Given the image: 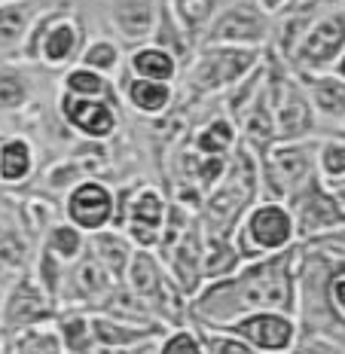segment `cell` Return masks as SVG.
<instances>
[{
	"label": "cell",
	"mask_w": 345,
	"mask_h": 354,
	"mask_svg": "<svg viewBox=\"0 0 345 354\" xmlns=\"http://www.w3.org/2000/svg\"><path fill=\"white\" fill-rule=\"evenodd\" d=\"M299 254L297 245L263 260L241 263L239 272L208 281L189 299V312L205 330H217L248 312H299Z\"/></svg>",
	"instance_id": "cell-1"
},
{
	"label": "cell",
	"mask_w": 345,
	"mask_h": 354,
	"mask_svg": "<svg viewBox=\"0 0 345 354\" xmlns=\"http://www.w3.org/2000/svg\"><path fill=\"white\" fill-rule=\"evenodd\" d=\"M260 189V162L251 144L239 141L226 159L223 174L208 189L205 198V235H232L236 223L251 205Z\"/></svg>",
	"instance_id": "cell-2"
},
{
	"label": "cell",
	"mask_w": 345,
	"mask_h": 354,
	"mask_svg": "<svg viewBox=\"0 0 345 354\" xmlns=\"http://www.w3.org/2000/svg\"><path fill=\"white\" fill-rule=\"evenodd\" d=\"M232 241H236L245 263L263 260V257L281 254V250L299 245L290 208L284 202H275V198L254 202L251 208L241 214V220L232 230Z\"/></svg>",
	"instance_id": "cell-3"
},
{
	"label": "cell",
	"mask_w": 345,
	"mask_h": 354,
	"mask_svg": "<svg viewBox=\"0 0 345 354\" xmlns=\"http://www.w3.org/2000/svg\"><path fill=\"white\" fill-rule=\"evenodd\" d=\"M257 162L260 180L269 187V198L288 202V196L318 174V141H275L257 153Z\"/></svg>",
	"instance_id": "cell-4"
},
{
	"label": "cell",
	"mask_w": 345,
	"mask_h": 354,
	"mask_svg": "<svg viewBox=\"0 0 345 354\" xmlns=\"http://www.w3.org/2000/svg\"><path fill=\"white\" fill-rule=\"evenodd\" d=\"M266 58V49L260 46H220V43H202V49L193 58L189 68V86L199 95H214L257 71Z\"/></svg>",
	"instance_id": "cell-5"
},
{
	"label": "cell",
	"mask_w": 345,
	"mask_h": 354,
	"mask_svg": "<svg viewBox=\"0 0 345 354\" xmlns=\"http://www.w3.org/2000/svg\"><path fill=\"white\" fill-rule=\"evenodd\" d=\"M345 49V6H330L318 12L306 34L299 37L297 49L290 53L293 73H330L336 58Z\"/></svg>",
	"instance_id": "cell-6"
},
{
	"label": "cell",
	"mask_w": 345,
	"mask_h": 354,
	"mask_svg": "<svg viewBox=\"0 0 345 354\" xmlns=\"http://www.w3.org/2000/svg\"><path fill=\"white\" fill-rule=\"evenodd\" d=\"M168 202L156 187H138L129 193H116L113 226L129 235V241L141 250H153L159 245V235L165 226Z\"/></svg>",
	"instance_id": "cell-7"
},
{
	"label": "cell",
	"mask_w": 345,
	"mask_h": 354,
	"mask_svg": "<svg viewBox=\"0 0 345 354\" xmlns=\"http://www.w3.org/2000/svg\"><path fill=\"white\" fill-rule=\"evenodd\" d=\"M214 333H230L263 354H293L299 345V321L288 312H248L230 324H220Z\"/></svg>",
	"instance_id": "cell-8"
},
{
	"label": "cell",
	"mask_w": 345,
	"mask_h": 354,
	"mask_svg": "<svg viewBox=\"0 0 345 354\" xmlns=\"http://www.w3.org/2000/svg\"><path fill=\"white\" fill-rule=\"evenodd\" d=\"M257 0H236V3L217 10L211 19L202 43H220V46H260L266 49L272 37V21Z\"/></svg>",
	"instance_id": "cell-9"
},
{
	"label": "cell",
	"mask_w": 345,
	"mask_h": 354,
	"mask_svg": "<svg viewBox=\"0 0 345 354\" xmlns=\"http://www.w3.org/2000/svg\"><path fill=\"white\" fill-rule=\"evenodd\" d=\"M122 281H126L129 290L144 302L150 315H165V318H178L180 315L178 297H183V293L174 287V281L165 272V266L159 263L150 250L135 248V257H131Z\"/></svg>",
	"instance_id": "cell-10"
},
{
	"label": "cell",
	"mask_w": 345,
	"mask_h": 354,
	"mask_svg": "<svg viewBox=\"0 0 345 354\" xmlns=\"http://www.w3.org/2000/svg\"><path fill=\"white\" fill-rule=\"evenodd\" d=\"M284 205L290 208L293 223H297V241H312V239H318V235L345 226V214L339 211V205H336L333 189H330L318 174H315L306 187H299L293 196H288Z\"/></svg>",
	"instance_id": "cell-11"
},
{
	"label": "cell",
	"mask_w": 345,
	"mask_h": 354,
	"mask_svg": "<svg viewBox=\"0 0 345 354\" xmlns=\"http://www.w3.org/2000/svg\"><path fill=\"white\" fill-rule=\"evenodd\" d=\"M58 315V302L37 284L34 275H19L16 281H10L6 287V299H3V315H0V330H21L43 327V324L55 321Z\"/></svg>",
	"instance_id": "cell-12"
},
{
	"label": "cell",
	"mask_w": 345,
	"mask_h": 354,
	"mask_svg": "<svg viewBox=\"0 0 345 354\" xmlns=\"http://www.w3.org/2000/svg\"><path fill=\"white\" fill-rule=\"evenodd\" d=\"M64 214H68L71 226H77L86 235H95V232L107 230V226H113L116 193L101 180H80L68 193Z\"/></svg>",
	"instance_id": "cell-13"
},
{
	"label": "cell",
	"mask_w": 345,
	"mask_h": 354,
	"mask_svg": "<svg viewBox=\"0 0 345 354\" xmlns=\"http://www.w3.org/2000/svg\"><path fill=\"white\" fill-rule=\"evenodd\" d=\"M202 248H205V232L196 223H189V230L162 254V260L168 263L165 266L168 278L187 299H193L202 287Z\"/></svg>",
	"instance_id": "cell-14"
},
{
	"label": "cell",
	"mask_w": 345,
	"mask_h": 354,
	"mask_svg": "<svg viewBox=\"0 0 345 354\" xmlns=\"http://www.w3.org/2000/svg\"><path fill=\"white\" fill-rule=\"evenodd\" d=\"M58 113H62V120L68 122L71 129H77L80 135L92 138V141H107L116 131V122H120L113 101L73 98L68 92H62V98H58Z\"/></svg>",
	"instance_id": "cell-15"
},
{
	"label": "cell",
	"mask_w": 345,
	"mask_h": 354,
	"mask_svg": "<svg viewBox=\"0 0 345 354\" xmlns=\"http://www.w3.org/2000/svg\"><path fill=\"white\" fill-rule=\"evenodd\" d=\"M95 348H131V345L156 342L165 327L159 321H129L116 315H89Z\"/></svg>",
	"instance_id": "cell-16"
},
{
	"label": "cell",
	"mask_w": 345,
	"mask_h": 354,
	"mask_svg": "<svg viewBox=\"0 0 345 354\" xmlns=\"http://www.w3.org/2000/svg\"><path fill=\"white\" fill-rule=\"evenodd\" d=\"M159 3L156 0H110V25L120 40L144 46L156 28Z\"/></svg>",
	"instance_id": "cell-17"
},
{
	"label": "cell",
	"mask_w": 345,
	"mask_h": 354,
	"mask_svg": "<svg viewBox=\"0 0 345 354\" xmlns=\"http://www.w3.org/2000/svg\"><path fill=\"white\" fill-rule=\"evenodd\" d=\"M80 53H83V21L77 16H71V10H68L49 28L46 40L40 46V62L49 64V68H62V64H68Z\"/></svg>",
	"instance_id": "cell-18"
},
{
	"label": "cell",
	"mask_w": 345,
	"mask_h": 354,
	"mask_svg": "<svg viewBox=\"0 0 345 354\" xmlns=\"http://www.w3.org/2000/svg\"><path fill=\"white\" fill-rule=\"evenodd\" d=\"M64 281L71 284L68 287L71 297H80L83 302H107L110 293L116 290L113 275H110L104 266L95 260L89 248H86V254L73 263V272L71 275H64Z\"/></svg>",
	"instance_id": "cell-19"
},
{
	"label": "cell",
	"mask_w": 345,
	"mask_h": 354,
	"mask_svg": "<svg viewBox=\"0 0 345 354\" xmlns=\"http://www.w3.org/2000/svg\"><path fill=\"white\" fill-rule=\"evenodd\" d=\"M293 77L303 83L315 113L333 122H345V80L336 73H293Z\"/></svg>",
	"instance_id": "cell-20"
},
{
	"label": "cell",
	"mask_w": 345,
	"mask_h": 354,
	"mask_svg": "<svg viewBox=\"0 0 345 354\" xmlns=\"http://www.w3.org/2000/svg\"><path fill=\"white\" fill-rule=\"evenodd\" d=\"M89 250L95 260L113 275V281L126 278V269H129L131 257H135V245L129 241V235L122 230H110V226L89 235Z\"/></svg>",
	"instance_id": "cell-21"
},
{
	"label": "cell",
	"mask_w": 345,
	"mask_h": 354,
	"mask_svg": "<svg viewBox=\"0 0 345 354\" xmlns=\"http://www.w3.org/2000/svg\"><path fill=\"white\" fill-rule=\"evenodd\" d=\"M241 254L232 241V235H205V248H202V281H220L230 278L232 272L241 269Z\"/></svg>",
	"instance_id": "cell-22"
},
{
	"label": "cell",
	"mask_w": 345,
	"mask_h": 354,
	"mask_svg": "<svg viewBox=\"0 0 345 354\" xmlns=\"http://www.w3.org/2000/svg\"><path fill=\"white\" fill-rule=\"evenodd\" d=\"M168 10H171L174 21L180 25V31L187 34V40L193 46H199L211 19L217 16L220 3L217 0H168Z\"/></svg>",
	"instance_id": "cell-23"
},
{
	"label": "cell",
	"mask_w": 345,
	"mask_h": 354,
	"mask_svg": "<svg viewBox=\"0 0 345 354\" xmlns=\"http://www.w3.org/2000/svg\"><path fill=\"white\" fill-rule=\"evenodd\" d=\"M180 64L174 62V55H168L165 49L153 46V43H144L138 46L135 53L129 55V71L131 77H141V80H159V83H171L178 77Z\"/></svg>",
	"instance_id": "cell-24"
},
{
	"label": "cell",
	"mask_w": 345,
	"mask_h": 354,
	"mask_svg": "<svg viewBox=\"0 0 345 354\" xmlns=\"http://www.w3.org/2000/svg\"><path fill=\"white\" fill-rule=\"evenodd\" d=\"M122 92H126L129 104L144 116H159L171 104V83H159V80L131 77L129 83H122Z\"/></svg>",
	"instance_id": "cell-25"
},
{
	"label": "cell",
	"mask_w": 345,
	"mask_h": 354,
	"mask_svg": "<svg viewBox=\"0 0 345 354\" xmlns=\"http://www.w3.org/2000/svg\"><path fill=\"white\" fill-rule=\"evenodd\" d=\"M34 12H37L34 0H12V3H0V53H12V49L21 46Z\"/></svg>",
	"instance_id": "cell-26"
},
{
	"label": "cell",
	"mask_w": 345,
	"mask_h": 354,
	"mask_svg": "<svg viewBox=\"0 0 345 354\" xmlns=\"http://www.w3.org/2000/svg\"><path fill=\"white\" fill-rule=\"evenodd\" d=\"M55 336L64 354H95L92 321L83 312H62L55 315Z\"/></svg>",
	"instance_id": "cell-27"
},
{
	"label": "cell",
	"mask_w": 345,
	"mask_h": 354,
	"mask_svg": "<svg viewBox=\"0 0 345 354\" xmlns=\"http://www.w3.org/2000/svg\"><path fill=\"white\" fill-rule=\"evenodd\" d=\"M150 43L159 49H165L168 55H174L178 64L193 55V43L187 40V34H183L180 25L174 21L168 3H159V16H156V28H153V34H150Z\"/></svg>",
	"instance_id": "cell-28"
},
{
	"label": "cell",
	"mask_w": 345,
	"mask_h": 354,
	"mask_svg": "<svg viewBox=\"0 0 345 354\" xmlns=\"http://www.w3.org/2000/svg\"><path fill=\"white\" fill-rule=\"evenodd\" d=\"M34 171V147L25 138L0 141V183H21Z\"/></svg>",
	"instance_id": "cell-29"
},
{
	"label": "cell",
	"mask_w": 345,
	"mask_h": 354,
	"mask_svg": "<svg viewBox=\"0 0 345 354\" xmlns=\"http://www.w3.org/2000/svg\"><path fill=\"white\" fill-rule=\"evenodd\" d=\"M239 144V131L232 120H214L208 122L196 138V147H199V156H214V159H230V153L236 150Z\"/></svg>",
	"instance_id": "cell-30"
},
{
	"label": "cell",
	"mask_w": 345,
	"mask_h": 354,
	"mask_svg": "<svg viewBox=\"0 0 345 354\" xmlns=\"http://www.w3.org/2000/svg\"><path fill=\"white\" fill-rule=\"evenodd\" d=\"M62 92L73 95V98H107L110 101V80L98 71H89L83 64L71 68L62 80Z\"/></svg>",
	"instance_id": "cell-31"
},
{
	"label": "cell",
	"mask_w": 345,
	"mask_h": 354,
	"mask_svg": "<svg viewBox=\"0 0 345 354\" xmlns=\"http://www.w3.org/2000/svg\"><path fill=\"white\" fill-rule=\"evenodd\" d=\"M86 248H89L86 232H80L71 223H55L46 235V250H53L62 263H77L86 254Z\"/></svg>",
	"instance_id": "cell-32"
},
{
	"label": "cell",
	"mask_w": 345,
	"mask_h": 354,
	"mask_svg": "<svg viewBox=\"0 0 345 354\" xmlns=\"http://www.w3.org/2000/svg\"><path fill=\"white\" fill-rule=\"evenodd\" d=\"M318 177L327 187L345 183V131L327 141H318Z\"/></svg>",
	"instance_id": "cell-33"
},
{
	"label": "cell",
	"mask_w": 345,
	"mask_h": 354,
	"mask_svg": "<svg viewBox=\"0 0 345 354\" xmlns=\"http://www.w3.org/2000/svg\"><path fill=\"white\" fill-rule=\"evenodd\" d=\"M120 62H122L120 46H116L113 40H107V37H98V40L86 43L83 53H80V64H83V68L98 71V73H104V77H110V73L120 68Z\"/></svg>",
	"instance_id": "cell-34"
},
{
	"label": "cell",
	"mask_w": 345,
	"mask_h": 354,
	"mask_svg": "<svg viewBox=\"0 0 345 354\" xmlns=\"http://www.w3.org/2000/svg\"><path fill=\"white\" fill-rule=\"evenodd\" d=\"M153 354H208V342H205V336L196 333V330L174 327V330H165L162 333Z\"/></svg>",
	"instance_id": "cell-35"
},
{
	"label": "cell",
	"mask_w": 345,
	"mask_h": 354,
	"mask_svg": "<svg viewBox=\"0 0 345 354\" xmlns=\"http://www.w3.org/2000/svg\"><path fill=\"white\" fill-rule=\"evenodd\" d=\"M62 12H68V6H53V10H37V12H34L31 25H28V31H25V40H21V46H19L21 55L31 58V62H37V58H40L43 40H46L49 28H53V21L62 16Z\"/></svg>",
	"instance_id": "cell-36"
},
{
	"label": "cell",
	"mask_w": 345,
	"mask_h": 354,
	"mask_svg": "<svg viewBox=\"0 0 345 354\" xmlns=\"http://www.w3.org/2000/svg\"><path fill=\"white\" fill-rule=\"evenodd\" d=\"M321 299L339 324H345V260H333L327 278L321 281Z\"/></svg>",
	"instance_id": "cell-37"
},
{
	"label": "cell",
	"mask_w": 345,
	"mask_h": 354,
	"mask_svg": "<svg viewBox=\"0 0 345 354\" xmlns=\"http://www.w3.org/2000/svg\"><path fill=\"white\" fill-rule=\"evenodd\" d=\"M31 95V80L19 68H0V110H19Z\"/></svg>",
	"instance_id": "cell-38"
},
{
	"label": "cell",
	"mask_w": 345,
	"mask_h": 354,
	"mask_svg": "<svg viewBox=\"0 0 345 354\" xmlns=\"http://www.w3.org/2000/svg\"><path fill=\"white\" fill-rule=\"evenodd\" d=\"M16 354H64L55 330L31 327L16 336Z\"/></svg>",
	"instance_id": "cell-39"
},
{
	"label": "cell",
	"mask_w": 345,
	"mask_h": 354,
	"mask_svg": "<svg viewBox=\"0 0 345 354\" xmlns=\"http://www.w3.org/2000/svg\"><path fill=\"white\" fill-rule=\"evenodd\" d=\"M62 260L53 254V250H46L43 248L40 250V260H37V284L43 287V290L49 293L55 302H58V293H62V287H64V272H62Z\"/></svg>",
	"instance_id": "cell-40"
},
{
	"label": "cell",
	"mask_w": 345,
	"mask_h": 354,
	"mask_svg": "<svg viewBox=\"0 0 345 354\" xmlns=\"http://www.w3.org/2000/svg\"><path fill=\"white\" fill-rule=\"evenodd\" d=\"M205 342H208V354H263L251 348L248 342H241L239 336H230V333H214V330H205Z\"/></svg>",
	"instance_id": "cell-41"
},
{
	"label": "cell",
	"mask_w": 345,
	"mask_h": 354,
	"mask_svg": "<svg viewBox=\"0 0 345 354\" xmlns=\"http://www.w3.org/2000/svg\"><path fill=\"white\" fill-rule=\"evenodd\" d=\"M80 183V168H77V162H58L55 168H49V174H46V187L49 189H71Z\"/></svg>",
	"instance_id": "cell-42"
},
{
	"label": "cell",
	"mask_w": 345,
	"mask_h": 354,
	"mask_svg": "<svg viewBox=\"0 0 345 354\" xmlns=\"http://www.w3.org/2000/svg\"><path fill=\"white\" fill-rule=\"evenodd\" d=\"M312 245L324 248L327 254H345V226H339V230H333V232L318 235V239H312Z\"/></svg>",
	"instance_id": "cell-43"
},
{
	"label": "cell",
	"mask_w": 345,
	"mask_h": 354,
	"mask_svg": "<svg viewBox=\"0 0 345 354\" xmlns=\"http://www.w3.org/2000/svg\"><path fill=\"white\" fill-rule=\"evenodd\" d=\"M159 342V339H156ZM156 342H144V345H131V348H95V354H153Z\"/></svg>",
	"instance_id": "cell-44"
},
{
	"label": "cell",
	"mask_w": 345,
	"mask_h": 354,
	"mask_svg": "<svg viewBox=\"0 0 345 354\" xmlns=\"http://www.w3.org/2000/svg\"><path fill=\"white\" fill-rule=\"evenodd\" d=\"M257 3H260L269 16H275V12H281L284 6H288V0H257Z\"/></svg>",
	"instance_id": "cell-45"
},
{
	"label": "cell",
	"mask_w": 345,
	"mask_h": 354,
	"mask_svg": "<svg viewBox=\"0 0 345 354\" xmlns=\"http://www.w3.org/2000/svg\"><path fill=\"white\" fill-rule=\"evenodd\" d=\"M330 73H336V77H339V80H345V49H342V55L336 58V64H333V68H330Z\"/></svg>",
	"instance_id": "cell-46"
},
{
	"label": "cell",
	"mask_w": 345,
	"mask_h": 354,
	"mask_svg": "<svg viewBox=\"0 0 345 354\" xmlns=\"http://www.w3.org/2000/svg\"><path fill=\"white\" fill-rule=\"evenodd\" d=\"M6 287H10V278L0 275V315H3V299H6Z\"/></svg>",
	"instance_id": "cell-47"
},
{
	"label": "cell",
	"mask_w": 345,
	"mask_h": 354,
	"mask_svg": "<svg viewBox=\"0 0 345 354\" xmlns=\"http://www.w3.org/2000/svg\"><path fill=\"white\" fill-rule=\"evenodd\" d=\"M345 0H324V6H342Z\"/></svg>",
	"instance_id": "cell-48"
},
{
	"label": "cell",
	"mask_w": 345,
	"mask_h": 354,
	"mask_svg": "<svg viewBox=\"0 0 345 354\" xmlns=\"http://www.w3.org/2000/svg\"><path fill=\"white\" fill-rule=\"evenodd\" d=\"M3 342H6V336H3V330H0V354H3Z\"/></svg>",
	"instance_id": "cell-49"
},
{
	"label": "cell",
	"mask_w": 345,
	"mask_h": 354,
	"mask_svg": "<svg viewBox=\"0 0 345 354\" xmlns=\"http://www.w3.org/2000/svg\"><path fill=\"white\" fill-rule=\"evenodd\" d=\"M0 3H12V0H0Z\"/></svg>",
	"instance_id": "cell-50"
}]
</instances>
